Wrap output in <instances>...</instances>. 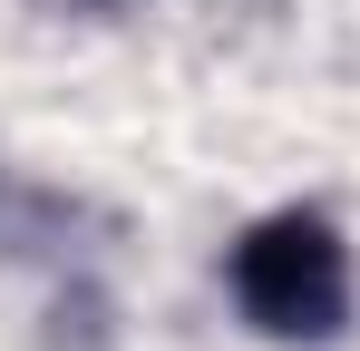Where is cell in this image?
<instances>
[{"label":"cell","instance_id":"6da1fadb","mask_svg":"<svg viewBox=\"0 0 360 351\" xmlns=\"http://www.w3.org/2000/svg\"><path fill=\"white\" fill-rule=\"evenodd\" d=\"M224 292L263 342H341L351 322V244L321 205H273L224 244Z\"/></svg>","mask_w":360,"mask_h":351}]
</instances>
